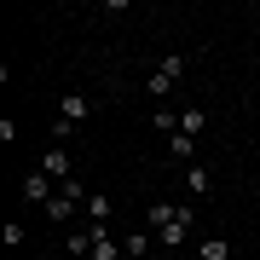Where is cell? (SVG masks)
Returning <instances> with one entry per match:
<instances>
[{
    "label": "cell",
    "mask_w": 260,
    "mask_h": 260,
    "mask_svg": "<svg viewBox=\"0 0 260 260\" xmlns=\"http://www.w3.org/2000/svg\"><path fill=\"white\" fill-rule=\"evenodd\" d=\"M191 232H197V208L179 203L174 225H162V232H156V249H179V243H191Z\"/></svg>",
    "instance_id": "1"
},
{
    "label": "cell",
    "mask_w": 260,
    "mask_h": 260,
    "mask_svg": "<svg viewBox=\"0 0 260 260\" xmlns=\"http://www.w3.org/2000/svg\"><path fill=\"white\" fill-rule=\"evenodd\" d=\"M35 168H41V174L52 179V185H64V179H75V162H70V150H64V145H52V150H47V156H41Z\"/></svg>",
    "instance_id": "2"
},
{
    "label": "cell",
    "mask_w": 260,
    "mask_h": 260,
    "mask_svg": "<svg viewBox=\"0 0 260 260\" xmlns=\"http://www.w3.org/2000/svg\"><path fill=\"white\" fill-rule=\"evenodd\" d=\"M87 116H93V99H87V93H58V121H70V127H81Z\"/></svg>",
    "instance_id": "3"
},
{
    "label": "cell",
    "mask_w": 260,
    "mask_h": 260,
    "mask_svg": "<svg viewBox=\"0 0 260 260\" xmlns=\"http://www.w3.org/2000/svg\"><path fill=\"white\" fill-rule=\"evenodd\" d=\"M23 197H29V203H35V208H47L52 197H58V185H52V179H47V174H41V168H35V174H23Z\"/></svg>",
    "instance_id": "4"
},
{
    "label": "cell",
    "mask_w": 260,
    "mask_h": 260,
    "mask_svg": "<svg viewBox=\"0 0 260 260\" xmlns=\"http://www.w3.org/2000/svg\"><path fill=\"white\" fill-rule=\"evenodd\" d=\"M185 191H191V197H208V191H214L208 162H185Z\"/></svg>",
    "instance_id": "5"
},
{
    "label": "cell",
    "mask_w": 260,
    "mask_h": 260,
    "mask_svg": "<svg viewBox=\"0 0 260 260\" xmlns=\"http://www.w3.org/2000/svg\"><path fill=\"white\" fill-rule=\"evenodd\" d=\"M185 70H191V58H185V52H162V58H156V75H168L174 87H179V75H185Z\"/></svg>",
    "instance_id": "6"
},
{
    "label": "cell",
    "mask_w": 260,
    "mask_h": 260,
    "mask_svg": "<svg viewBox=\"0 0 260 260\" xmlns=\"http://www.w3.org/2000/svg\"><path fill=\"white\" fill-rule=\"evenodd\" d=\"M150 249H156V243H150V232H127V237H121V254H127V260H145Z\"/></svg>",
    "instance_id": "7"
},
{
    "label": "cell",
    "mask_w": 260,
    "mask_h": 260,
    "mask_svg": "<svg viewBox=\"0 0 260 260\" xmlns=\"http://www.w3.org/2000/svg\"><path fill=\"white\" fill-rule=\"evenodd\" d=\"M81 214H87V225H110V197H99V191H93Z\"/></svg>",
    "instance_id": "8"
},
{
    "label": "cell",
    "mask_w": 260,
    "mask_h": 260,
    "mask_svg": "<svg viewBox=\"0 0 260 260\" xmlns=\"http://www.w3.org/2000/svg\"><path fill=\"white\" fill-rule=\"evenodd\" d=\"M197 260H232V243L225 237H203L197 243Z\"/></svg>",
    "instance_id": "9"
},
{
    "label": "cell",
    "mask_w": 260,
    "mask_h": 260,
    "mask_svg": "<svg viewBox=\"0 0 260 260\" xmlns=\"http://www.w3.org/2000/svg\"><path fill=\"white\" fill-rule=\"evenodd\" d=\"M203 127H208V110H197V104H191V110L179 116V133H191V139H197Z\"/></svg>",
    "instance_id": "10"
},
{
    "label": "cell",
    "mask_w": 260,
    "mask_h": 260,
    "mask_svg": "<svg viewBox=\"0 0 260 260\" xmlns=\"http://www.w3.org/2000/svg\"><path fill=\"white\" fill-rule=\"evenodd\" d=\"M174 214H179V203H150V225L162 232V225H174Z\"/></svg>",
    "instance_id": "11"
},
{
    "label": "cell",
    "mask_w": 260,
    "mask_h": 260,
    "mask_svg": "<svg viewBox=\"0 0 260 260\" xmlns=\"http://www.w3.org/2000/svg\"><path fill=\"white\" fill-rule=\"evenodd\" d=\"M145 93H150V99H156V104H162L168 93H174V81H168V75H156V70H150V81H145Z\"/></svg>",
    "instance_id": "12"
},
{
    "label": "cell",
    "mask_w": 260,
    "mask_h": 260,
    "mask_svg": "<svg viewBox=\"0 0 260 260\" xmlns=\"http://www.w3.org/2000/svg\"><path fill=\"white\" fill-rule=\"evenodd\" d=\"M0 243H6V249H23V220H6V225H0Z\"/></svg>",
    "instance_id": "13"
},
{
    "label": "cell",
    "mask_w": 260,
    "mask_h": 260,
    "mask_svg": "<svg viewBox=\"0 0 260 260\" xmlns=\"http://www.w3.org/2000/svg\"><path fill=\"white\" fill-rule=\"evenodd\" d=\"M168 150H174V156H191L197 139H191V133H174V139H168Z\"/></svg>",
    "instance_id": "14"
}]
</instances>
